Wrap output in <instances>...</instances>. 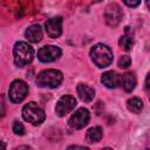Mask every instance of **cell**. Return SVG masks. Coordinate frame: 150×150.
I'll use <instances>...</instances> for the list:
<instances>
[{
	"mask_svg": "<svg viewBox=\"0 0 150 150\" xmlns=\"http://www.w3.org/2000/svg\"><path fill=\"white\" fill-rule=\"evenodd\" d=\"M13 56H14V62L18 67H25L33 61L34 49L27 42L19 41L14 46Z\"/></svg>",
	"mask_w": 150,
	"mask_h": 150,
	"instance_id": "cell-1",
	"label": "cell"
},
{
	"mask_svg": "<svg viewBox=\"0 0 150 150\" xmlns=\"http://www.w3.org/2000/svg\"><path fill=\"white\" fill-rule=\"evenodd\" d=\"M90 56L94 63L100 68H105L110 66L114 59L111 49L103 43L95 45L90 50Z\"/></svg>",
	"mask_w": 150,
	"mask_h": 150,
	"instance_id": "cell-2",
	"label": "cell"
},
{
	"mask_svg": "<svg viewBox=\"0 0 150 150\" xmlns=\"http://www.w3.org/2000/svg\"><path fill=\"white\" fill-rule=\"evenodd\" d=\"M63 75L57 69L42 70L36 76V84L42 88H56L61 84Z\"/></svg>",
	"mask_w": 150,
	"mask_h": 150,
	"instance_id": "cell-3",
	"label": "cell"
},
{
	"mask_svg": "<svg viewBox=\"0 0 150 150\" xmlns=\"http://www.w3.org/2000/svg\"><path fill=\"white\" fill-rule=\"evenodd\" d=\"M22 117L25 121L32 123L33 125H40L45 118V111L35 103V102H29L22 108Z\"/></svg>",
	"mask_w": 150,
	"mask_h": 150,
	"instance_id": "cell-4",
	"label": "cell"
},
{
	"mask_svg": "<svg viewBox=\"0 0 150 150\" xmlns=\"http://www.w3.org/2000/svg\"><path fill=\"white\" fill-rule=\"evenodd\" d=\"M8 93H9V100L13 103H20L26 98L28 94V87L22 80H15L12 82Z\"/></svg>",
	"mask_w": 150,
	"mask_h": 150,
	"instance_id": "cell-5",
	"label": "cell"
},
{
	"mask_svg": "<svg viewBox=\"0 0 150 150\" xmlns=\"http://www.w3.org/2000/svg\"><path fill=\"white\" fill-rule=\"evenodd\" d=\"M76 98L71 95H63L62 97H60V100L56 103L55 107V112L57 116L63 117L66 116L68 112H70L71 110H74V108L76 107Z\"/></svg>",
	"mask_w": 150,
	"mask_h": 150,
	"instance_id": "cell-6",
	"label": "cell"
},
{
	"mask_svg": "<svg viewBox=\"0 0 150 150\" xmlns=\"http://www.w3.org/2000/svg\"><path fill=\"white\" fill-rule=\"evenodd\" d=\"M89 118H90L89 110L86 108H80L70 116L68 123L73 129H82L88 124Z\"/></svg>",
	"mask_w": 150,
	"mask_h": 150,
	"instance_id": "cell-7",
	"label": "cell"
},
{
	"mask_svg": "<svg viewBox=\"0 0 150 150\" xmlns=\"http://www.w3.org/2000/svg\"><path fill=\"white\" fill-rule=\"evenodd\" d=\"M104 18H105V22L108 26L110 27H116L123 18V12L121 9V7L116 4H111L105 8L104 12Z\"/></svg>",
	"mask_w": 150,
	"mask_h": 150,
	"instance_id": "cell-8",
	"label": "cell"
},
{
	"mask_svg": "<svg viewBox=\"0 0 150 150\" xmlns=\"http://www.w3.org/2000/svg\"><path fill=\"white\" fill-rule=\"evenodd\" d=\"M61 49L56 46H43L38 50V57L41 62H53L61 56Z\"/></svg>",
	"mask_w": 150,
	"mask_h": 150,
	"instance_id": "cell-9",
	"label": "cell"
},
{
	"mask_svg": "<svg viewBox=\"0 0 150 150\" xmlns=\"http://www.w3.org/2000/svg\"><path fill=\"white\" fill-rule=\"evenodd\" d=\"M45 29L48 36L50 38H59L62 33V19L60 16L52 18L46 21Z\"/></svg>",
	"mask_w": 150,
	"mask_h": 150,
	"instance_id": "cell-10",
	"label": "cell"
},
{
	"mask_svg": "<svg viewBox=\"0 0 150 150\" xmlns=\"http://www.w3.org/2000/svg\"><path fill=\"white\" fill-rule=\"evenodd\" d=\"M118 84H121L124 91L130 93L136 87V76L132 73H125L118 77Z\"/></svg>",
	"mask_w": 150,
	"mask_h": 150,
	"instance_id": "cell-11",
	"label": "cell"
},
{
	"mask_svg": "<svg viewBox=\"0 0 150 150\" xmlns=\"http://www.w3.org/2000/svg\"><path fill=\"white\" fill-rule=\"evenodd\" d=\"M76 89H77V94H79L80 98L83 102L89 103V102L93 101V98L95 96V90L91 87H89V86H87L84 83H80Z\"/></svg>",
	"mask_w": 150,
	"mask_h": 150,
	"instance_id": "cell-12",
	"label": "cell"
},
{
	"mask_svg": "<svg viewBox=\"0 0 150 150\" xmlns=\"http://www.w3.org/2000/svg\"><path fill=\"white\" fill-rule=\"evenodd\" d=\"M25 36L29 42H33V43L39 42L42 39V29L39 25H32L26 29Z\"/></svg>",
	"mask_w": 150,
	"mask_h": 150,
	"instance_id": "cell-13",
	"label": "cell"
},
{
	"mask_svg": "<svg viewBox=\"0 0 150 150\" xmlns=\"http://www.w3.org/2000/svg\"><path fill=\"white\" fill-rule=\"evenodd\" d=\"M118 75L115 73V71H105L102 77H101V81L102 83L107 87V88H116L118 86Z\"/></svg>",
	"mask_w": 150,
	"mask_h": 150,
	"instance_id": "cell-14",
	"label": "cell"
},
{
	"mask_svg": "<svg viewBox=\"0 0 150 150\" xmlns=\"http://www.w3.org/2000/svg\"><path fill=\"white\" fill-rule=\"evenodd\" d=\"M102 136H103L102 129L100 127H93L87 131L86 138L89 143H95V142H98L102 138Z\"/></svg>",
	"mask_w": 150,
	"mask_h": 150,
	"instance_id": "cell-15",
	"label": "cell"
},
{
	"mask_svg": "<svg viewBox=\"0 0 150 150\" xmlns=\"http://www.w3.org/2000/svg\"><path fill=\"white\" fill-rule=\"evenodd\" d=\"M118 43H120V46H121L122 49H124V50H130V49L132 48V45H134L132 34H130L129 30L127 29V30H125V34L120 38Z\"/></svg>",
	"mask_w": 150,
	"mask_h": 150,
	"instance_id": "cell-16",
	"label": "cell"
},
{
	"mask_svg": "<svg viewBox=\"0 0 150 150\" xmlns=\"http://www.w3.org/2000/svg\"><path fill=\"white\" fill-rule=\"evenodd\" d=\"M127 107L128 109L131 111V112H135V114H138L141 112V110L143 109V102L141 98L138 97H131L127 101Z\"/></svg>",
	"mask_w": 150,
	"mask_h": 150,
	"instance_id": "cell-17",
	"label": "cell"
},
{
	"mask_svg": "<svg viewBox=\"0 0 150 150\" xmlns=\"http://www.w3.org/2000/svg\"><path fill=\"white\" fill-rule=\"evenodd\" d=\"M12 129H13L14 134H15V135H19V136L25 135V131H26L23 124H22L21 122H19V121H14V122H13V127H12Z\"/></svg>",
	"mask_w": 150,
	"mask_h": 150,
	"instance_id": "cell-18",
	"label": "cell"
},
{
	"mask_svg": "<svg viewBox=\"0 0 150 150\" xmlns=\"http://www.w3.org/2000/svg\"><path fill=\"white\" fill-rule=\"evenodd\" d=\"M130 64H131V59H130L128 55H123V56L120 57V60H118V66H120L121 68H128Z\"/></svg>",
	"mask_w": 150,
	"mask_h": 150,
	"instance_id": "cell-19",
	"label": "cell"
},
{
	"mask_svg": "<svg viewBox=\"0 0 150 150\" xmlns=\"http://www.w3.org/2000/svg\"><path fill=\"white\" fill-rule=\"evenodd\" d=\"M123 2L129 7H137L141 4V0H123Z\"/></svg>",
	"mask_w": 150,
	"mask_h": 150,
	"instance_id": "cell-20",
	"label": "cell"
},
{
	"mask_svg": "<svg viewBox=\"0 0 150 150\" xmlns=\"http://www.w3.org/2000/svg\"><path fill=\"white\" fill-rule=\"evenodd\" d=\"M4 112H5V104H4L2 98L0 97V117L4 116Z\"/></svg>",
	"mask_w": 150,
	"mask_h": 150,
	"instance_id": "cell-21",
	"label": "cell"
},
{
	"mask_svg": "<svg viewBox=\"0 0 150 150\" xmlns=\"http://www.w3.org/2000/svg\"><path fill=\"white\" fill-rule=\"evenodd\" d=\"M145 91L149 93V74L146 75V79H145Z\"/></svg>",
	"mask_w": 150,
	"mask_h": 150,
	"instance_id": "cell-22",
	"label": "cell"
},
{
	"mask_svg": "<svg viewBox=\"0 0 150 150\" xmlns=\"http://www.w3.org/2000/svg\"><path fill=\"white\" fill-rule=\"evenodd\" d=\"M68 149H86V146H80V145H70Z\"/></svg>",
	"mask_w": 150,
	"mask_h": 150,
	"instance_id": "cell-23",
	"label": "cell"
},
{
	"mask_svg": "<svg viewBox=\"0 0 150 150\" xmlns=\"http://www.w3.org/2000/svg\"><path fill=\"white\" fill-rule=\"evenodd\" d=\"M0 149H6V144L0 141Z\"/></svg>",
	"mask_w": 150,
	"mask_h": 150,
	"instance_id": "cell-24",
	"label": "cell"
},
{
	"mask_svg": "<svg viewBox=\"0 0 150 150\" xmlns=\"http://www.w3.org/2000/svg\"><path fill=\"white\" fill-rule=\"evenodd\" d=\"M94 1H96V2H98V1H102V0H94Z\"/></svg>",
	"mask_w": 150,
	"mask_h": 150,
	"instance_id": "cell-25",
	"label": "cell"
}]
</instances>
